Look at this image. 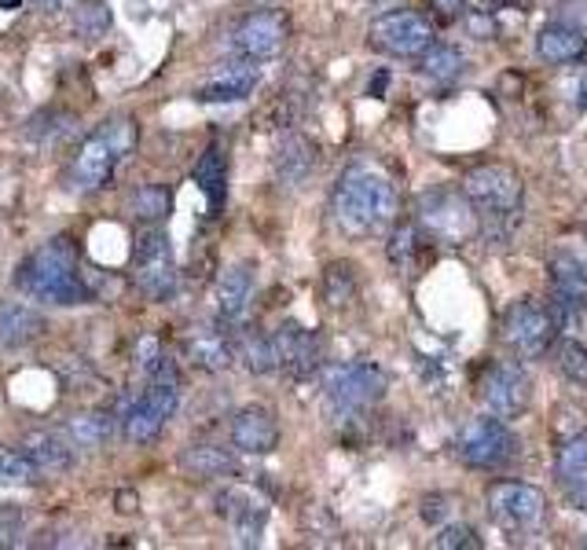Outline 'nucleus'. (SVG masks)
<instances>
[{"mask_svg":"<svg viewBox=\"0 0 587 550\" xmlns=\"http://www.w3.org/2000/svg\"><path fill=\"white\" fill-rule=\"evenodd\" d=\"M19 287L49 305H85L89 301V287L78 276L74 242L63 236L30 253V261L19 268Z\"/></svg>","mask_w":587,"mask_h":550,"instance_id":"obj_3","label":"nucleus"},{"mask_svg":"<svg viewBox=\"0 0 587 550\" xmlns=\"http://www.w3.org/2000/svg\"><path fill=\"white\" fill-rule=\"evenodd\" d=\"M187 356L195 360L203 371H228L235 364V342H231V331L228 326H206V331L192 334V342H187Z\"/></svg>","mask_w":587,"mask_h":550,"instance_id":"obj_25","label":"nucleus"},{"mask_svg":"<svg viewBox=\"0 0 587 550\" xmlns=\"http://www.w3.org/2000/svg\"><path fill=\"white\" fill-rule=\"evenodd\" d=\"M70 122H74V118H70L66 111L44 107L27 122V128H22V139H27L30 147H49V144H55V139H63L70 133Z\"/></svg>","mask_w":587,"mask_h":550,"instance_id":"obj_31","label":"nucleus"},{"mask_svg":"<svg viewBox=\"0 0 587 550\" xmlns=\"http://www.w3.org/2000/svg\"><path fill=\"white\" fill-rule=\"evenodd\" d=\"M555 364L562 371V378L577 390H587V349L580 342H562L555 353Z\"/></svg>","mask_w":587,"mask_h":550,"instance_id":"obj_37","label":"nucleus"},{"mask_svg":"<svg viewBox=\"0 0 587 550\" xmlns=\"http://www.w3.org/2000/svg\"><path fill=\"white\" fill-rule=\"evenodd\" d=\"M136 136H140V128L133 118H122V114H117V118L103 122L96 133L78 147L74 162H70V173H66L70 191L92 195V191H100V187H107L117 162L133 155Z\"/></svg>","mask_w":587,"mask_h":550,"instance_id":"obj_4","label":"nucleus"},{"mask_svg":"<svg viewBox=\"0 0 587 550\" xmlns=\"http://www.w3.org/2000/svg\"><path fill=\"white\" fill-rule=\"evenodd\" d=\"M133 283L151 301H169L176 294V257L162 228H147L133 250Z\"/></svg>","mask_w":587,"mask_h":550,"instance_id":"obj_11","label":"nucleus"},{"mask_svg":"<svg viewBox=\"0 0 587 550\" xmlns=\"http://www.w3.org/2000/svg\"><path fill=\"white\" fill-rule=\"evenodd\" d=\"M287 38H290L287 11L265 8V11H254V15H246L239 27L228 33V52L235 55V60L265 63V60H272V55L284 52Z\"/></svg>","mask_w":587,"mask_h":550,"instance_id":"obj_13","label":"nucleus"},{"mask_svg":"<svg viewBox=\"0 0 587 550\" xmlns=\"http://www.w3.org/2000/svg\"><path fill=\"white\" fill-rule=\"evenodd\" d=\"M463 191L477 214V228L488 239H511L514 228L522 225V203H525V184L507 166H477L466 173Z\"/></svg>","mask_w":587,"mask_h":550,"instance_id":"obj_2","label":"nucleus"},{"mask_svg":"<svg viewBox=\"0 0 587 550\" xmlns=\"http://www.w3.org/2000/svg\"><path fill=\"white\" fill-rule=\"evenodd\" d=\"M397 187L379 166L357 162L349 166L334 184L331 214L346 236H374V231L390 228L397 217Z\"/></svg>","mask_w":587,"mask_h":550,"instance_id":"obj_1","label":"nucleus"},{"mask_svg":"<svg viewBox=\"0 0 587 550\" xmlns=\"http://www.w3.org/2000/svg\"><path fill=\"white\" fill-rule=\"evenodd\" d=\"M257 85H261V66L254 60H231L228 66H220L206 85H198L195 100L198 103H243L246 96H254Z\"/></svg>","mask_w":587,"mask_h":550,"instance_id":"obj_18","label":"nucleus"},{"mask_svg":"<svg viewBox=\"0 0 587 550\" xmlns=\"http://www.w3.org/2000/svg\"><path fill=\"white\" fill-rule=\"evenodd\" d=\"M239 356L250 374H276L279 371V349L272 334H246L239 345Z\"/></svg>","mask_w":587,"mask_h":550,"instance_id":"obj_32","label":"nucleus"},{"mask_svg":"<svg viewBox=\"0 0 587 550\" xmlns=\"http://www.w3.org/2000/svg\"><path fill=\"white\" fill-rule=\"evenodd\" d=\"M0 4H4V8H11V4H19V0H0Z\"/></svg>","mask_w":587,"mask_h":550,"instance_id":"obj_47","label":"nucleus"},{"mask_svg":"<svg viewBox=\"0 0 587 550\" xmlns=\"http://www.w3.org/2000/svg\"><path fill=\"white\" fill-rule=\"evenodd\" d=\"M276 349H279V371L290 382H309L316 371L323 367V338L309 331L301 323H284L272 331Z\"/></svg>","mask_w":587,"mask_h":550,"instance_id":"obj_16","label":"nucleus"},{"mask_svg":"<svg viewBox=\"0 0 587 550\" xmlns=\"http://www.w3.org/2000/svg\"><path fill=\"white\" fill-rule=\"evenodd\" d=\"M430 15L444 22V27H452V22H463L470 15V4L466 0H426Z\"/></svg>","mask_w":587,"mask_h":550,"instance_id":"obj_42","label":"nucleus"},{"mask_svg":"<svg viewBox=\"0 0 587 550\" xmlns=\"http://www.w3.org/2000/svg\"><path fill=\"white\" fill-rule=\"evenodd\" d=\"M390 390V378L371 360H349L323 371V396L334 418H357L374 407Z\"/></svg>","mask_w":587,"mask_h":550,"instance_id":"obj_5","label":"nucleus"},{"mask_svg":"<svg viewBox=\"0 0 587 550\" xmlns=\"http://www.w3.org/2000/svg\"><path fill=\"white\" fill-rule=\"evenodd\" d=\"M368 41L374 52L393 55V60H415V55H422L437 41V30L419 11H390V15L371 22Z\"/></svg>","mask_w":587,"mask_h":550,"instance_id":"obj_12","label":"nucleus"},{"mask_svg":"<svg viewBox=\"0 0 587 550\" xmlns=\"http://www.w3.org/2000/svg\"><path fill=\"white\" fill-rule=\"evenodd\" d=\"M41 481V470L30 463L27 452L0 448V488H30Z\"/></svg>","mask_w":587,"mask_h":550,"instance_id":"obj_33","label":"nucleus"},{"mask_svg":"<svg viewBox=\"0 0 587 550\" xmlns=\"http://www.w3.org/2000/svg\"><path fill=\"white\" fill-rule=\"evenodd\" d=\"M433 547L437 550H477L481 540L470 525H441V532L433 536Z\"/></svg>","mask_w":587,"mask_h":550,"instance_id":"obj_40","label":"nucleus"},{"mask_svg":"<svg viewBox=\"0 0 587 550\" xmlns=\"http://www.w3.org/2000/svg\"><path fill=\"white\" fill-rule=\"evenodd\" d=\"M415 225L426 239L441 246H463L477 236V214L466 191L455 187H430L415 203Z\"/></svg>","mask_w":587,"mask_h":550,"instance_id":"obj_6","label":"nucleus"},{"mask_svg":"<svg viewBox=\"0 0 587 550\" xmlns=\"http://www.w3.org/2000/svg\"><path fill=\"white\" fill-rule=\"evenodd\" d=\"M169 209H173V195H169V187H162V184H147L133 195V214L140 220H162Z\"/></svg>","mask_w":587,"mask_h":550,"instance_id":"obj_36","label":"nucleus"},{"mask_svg":"<svg viewBox=\"0 0 587 550\" xmlns=\"http://www.w3.org/2000/svg\"><path fill=\"white\" fill-rule=\"evenodd\" d=\"M547 283H550V309L558 312L562 326L580 323L587 315V264L573 250L550 253Z\"/></svg>","mask_w":587,"mask_h":550,"instance_id":"obj_14","label":"nucleus"},{"mask_svg":"<svg viewBox=\"0 0 587 550\" xmlns=\"http://www.w3.org/2000/svg\"><path fill=\"white\" fill-rule=\"evenodd\" d=\"M323 298L327 305H349L357 298V276H352L349 264H331L323 276Z\"/></svg>","mask_w":587,"mask_h":550,"instance_id":"obj_38","label":"nucleus"},{"mask_svg":"<svg viewBox=\"0 0 587 550\" xmlns=\"http://www.w3.org/2000/svg\"><path fill=\"white\" fill-rule=\"evenodd\" d=\"M195 184H198V191L206 195V214L220 217V209L228 203V158L220 144H209L203 151V158H198V166H195Z\"/></svg>","mask_w":587,"mask_h":550,"instance_id":"obj_24","label":"nucleus"},{"mask_svg":"<svg viewBox=\"0 0 587 550\" xmlns=\"http://www.w3.org/2000/svg\"><path fill=\"white\" fill-rule=\"evenodd\" d=\"M74 30L89 41L103 38L111 30V8L103 0H85L81 8H74Z\"/></svg>","mask_w":587,"mask_h":550,"instance_id":"obj_35","label":"nucleus"},{"mask_svg":"<svg viewBox=\"0 0 587 550\" xmlns=\"http://www.w3.org/2000/svg\"><path fill=\"white\" fill-rule=\"evenodd\" d=\"M38 4H41V8H49V11H55L59 4H63V0H38Z\"/></svg>","mask_w":587,"mask_h":550,"instance_id":"obj_46","label":"nucleus"},{"mask_svg":"<svg viewBox=\"0 0 587 550\" xmlns=\"http://www.w3.org/2000/svg\"><path fill=\"white\" fill-rule=\"evenodd\" d=\"M536 55L550 66L580 63L587 55V30L573 27L566 19H550L547 27L536 33Z\"/></svg>","mask_w":587,"mask_h":550,"instance_id":"obj_21","label":"nucleus"},{"mask_svg":"<svg viewBox=\"0 0 587 550\" xmlns=\"http://www.w3.org/2000/svg\"><path fill=\"white\" fill-rule=\"evenodd\" d=\"M577 103H580V107L587 111V70L580 74V85H577Z\"/></svg>","mask_w":587,"mask_h":550,"instance_id":"obj_45","label":"nucleus"},{"mask_svg":"<svg viewBox=\"0 0 587 550\" xmlns=\"http://www.w3.org/2000/svg\"><path fill=\"white\" fill-rule=\"evenodd\" d=\"M485 502H488L492 521L511 536H533L544 529V521H547V499H544V491L533 485L500 481L488 488Z\"/></svg>","mask_w":587,"mask_h":550,"instance_id":"obj_10","label":"nucleus"},{"mask_svg":"<svg viewBox=\"0 0 587 550\" xmlns=\"http://www.w3.org/2000/svg\"><path fill=\"white\" fill-rule=\"evenodd\" d=\"M316 158H320V151L305 133H290L279 139L276 155H272V173L276 180L284 187H301L305 180L312 177L316 169Z\"/></svg>","mask_w":587,"mask_h":550,"instance_id":"obj_22","label":"nucleus"},{"mask_svg":"<svg viewBox=\"0 0 587 550\" xmlns=\"http://www.w3.org/2000/svg\"><path fill=\"white\" fill-rule=\"evenodd\" d=\"M419 74L426 77L430 85L449 89V85H455V81L466 74V55L460 49H449V44H430V49L422 52Z\"/></svg>","mask_w":587,"mask_h":550,"instance_id":"obj_27","label":"nucleus"},{"mask_svg":"<svg viewBox=\"0 0 587 550\" xmlns=\"http://www.w3.org/2000/svg\"><path fill=\"white\" fill-rule=\"evenodd\" d=\"M41 315L38 309L22 305V301H4L0 305V349H8V353H16V349L30 345L33 338L41 334Z\"/></svg>","mask_w":587,"mask_h":550,"instance_id":"obj_26","label":"nucleus"},{"mask_svg":"<svg viewBox=\"0 0 587 550\" xmlns=\"http://www.w3.org/2000/svg\"><path fill=\"white\" fill-rule=\"evenodd\" d=\"M27 536V510L22 507H0V550L19 547Z\"/></svg>","mask_w":587,"mask_h":550,"instance_id":"obj_41","label":"nucleus"},{"mask_svg":"<svg viewBox=\"0 0 587 550\" xmlns=\"http://www.w3.org/2000/svg\"><path fill=\"white\" fill-rule=\"evenodd\" d=\"M111 433H114V423H111V415H103V412L74 415V418L66 423V437H70V444H74L78 452H96V448H103V444L111 440Z\"/></svg>","mask_w":587,"mask_h":550,"instance_id":"obj_29","label":"nucleus"},{"mask_svg":"<svg viewBox=\"0 0 587 550\" xmlns=\"http://www.w3.org/2000/svg\"><path fill=\"white\" fill-rule=\"evenodd\" d=\"M558 326H562V320H558V312L550 309V301L547 305H539V301H533V298H522L503 312V342H507L514 356L536 360L555 345Z\"/></svg>","mask_w":587,"mask_h":550,"instance_id":"obj_9","label":"nucleus"},{"mask_svg":"<svg viewBox=\"0 0 587 550\" xmlns=\"http://www.w3.org/2000/svg\"><path fill=\"white\" fill-rule=\"evenodd\" d=\"M419 253H422L419 225H401V228H393V236H390V261H393L397 272H404V276L415 272Z\"/></svg>","mask_w":587,"mask_h":550,"instance_id":"obj_34","label":"nucleus"},{"mask_svg":"<svg viewBox=\"0 0 587 550\" xmlns=\"http://www.w3.org/2000/svg\"><path fill=\"white\" fill-rule=\"evenodd\" d=\"M181 466L192 477H225L235 470V455L217 448V444H195L181 455Z\"/></svg>","mask_w":587,"mask_h":550,"instance_id":"obj_30","label":"nucleus"},{"mask_svg":"<svg viewBox=\"0 0 587 550\" xmlns=\"http://www.w3.org/2000/svg\"><path fill=\"white\" fill-rule=\"evenodd\" d=\"M217 513L231 525L235 543L239 547H257L268 525V502L250 488L231 485L225 491H217Z\"/></svg>","mask_w":587,"mask_h":550,"instance_id":"obj_17","label":"nucleus"},{"mask_svg":"<svg viewBox=\"0 0 587 550\" xmlns=\"http://www.w3.org/2000/svg\"><path fill=\"white\" fill-rule=\"evenodd\" d=\"M136 364H140V371L147 374V378H158V374L173 371V364L166 360V353H162V342H158L155 334H144V338H140V345H136Z\"/></svg>","mask_w":587,"mask_h":550,"instance_id":"obj_39","label":"nucleus"},{"mask_svg":"<svg viewBox=\"0 0 587 550\" xmlns=\"http://www.w3.org/2000/svg\"><path fill=\"white\" fill-rule=\"evenodd\" d=\"M231 444L243 455H268L279 444V423L276 415L261 404H250L231 418Z\"/></svg>","mask_w":587,"mask_h":550,"instance_id":"obj_19","label":"nucleus"},{"mask_svg":"<svg viewBox=\"0 0 587 550\" xmlns=\"http://www.w3.org/2000/svg\"><path fill=\"white\" fill-rule=\"evenodd\" d=\"M176 404H181V382H176V371H166V374H158V378H151V390L128 396V401L122 404V423H125L128 440L133 444L155 440L173 418Z\"/></svg>","mask_w":587,"mask_h":550,"instance_id":"obj_8","label":"nucleus"},{"mask_svg":"<svg viewBox=\"0 0 587 550\" xmlns=\"http://www.w3.org/2000/svg\"><path fill=\"white\" fill-rule=\"evenodd\" d=\"M444 518H449V499H444V496L422 499V521H426V525H441Z\"/></svg>","mask_w":587,"mask_h":550,"instance_id":"obj_43","label":"nucleus"},{"mask_svg":"<svg viewBox=\"0 0 587 550\" xmlns=\"http://www.w3.org/2000/svg\"><path fill=\"white\" fill-rule=\"evenodd\" d=\"M254 301V268L250 264H228L217 279V323L239 326L250 312Z\"/></svg>","mask_w":587,"mask_h":550,"instance_id":"obj_20","label":"nucleus"},{"mask_svg":"<svg viewBox=\"0 0 587 550\" xmlns=\"http://www.w3.org/2000/svg\"><path fill=\"white\" fill-rule=\"evenodd\" d=\"M518 433L507 426L500 415H477L460 429L455 437V455L470 470H503L518 455Z\"/></svg>","mask_w":587,"mask_h":550,"instance_id":"obj_7","label":"nucleus"},{"mask_svg":"<svg viewBox=\"0 0 587 550\" xmlns=\"http://www.w3.org/2000/svg\"><path fill=\"white\" fill-rule=\"evenodd\" d=\"M555 474L562 488H584L587 485V433H573V437L558 448Z\"/></svg>","mask_w":587,"mask_h":550,"instance_id":"obj_28","label":"nucleus"},{"mask_svg":"<svg viewBox=\"0 0 587 550\" xmlns=\"http://www.w3.org/2000/svg\"><path fill=\"white\" fill-rule=\"evenodd\" d=\"M569 502H573L577 510L587 513V485H584V488H573V491H569Z\"/></svg>","mask_w":587,"mask_h":550,"instance_id":"obj_44","label":"nucleus"},{"mask_svg":"<svg viewBox=\"0 0 587 550\" xmlns=\"http://www.w3.org/2000/svg\"><path fill=\"white\" fill-rule=\"evenodd\" d=\"M528 396H533V382H528V374L518 360L492 364L485 382H481V404L488 407V415L518 418L528 407Z\"/></svg>","mask_w":587,"mask_h":550,"instance_id":"obj_15","label":"nucleus"},{"mask_svg":"<svg viewBox=\"0 0 587 550\" xmlns=\"http://www.w3.org/2000/svg\"><path fill=\"white\" fill-rule=\"evenodd\" d=\"M22 452L30 455V463L38 466L41 474H66L74 470V444H70L66 433H52V429H30L22 437Z\"/></svg>","mask_w":587,"mask_h":550,"instance_id":"obj_23","label":"nucleus"}]
</instances>
